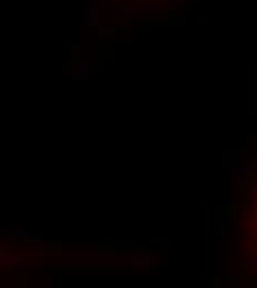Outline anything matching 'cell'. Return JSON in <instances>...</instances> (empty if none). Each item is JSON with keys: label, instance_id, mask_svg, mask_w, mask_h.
Returning <instances> with one entry per match:
<instances>
[{"label": "cell", "instance_id": "cell-4", "mask_svg": "<svg viewBox=\"0 0 257 288\" xmlns=\"http://www.w3.org/2000/svg\"><path fill=\"white\" fill-rule=\"evenodd\" d=\"M244 268H246V270H251L253 275L257 273V259H255V255H253V253H251V257H246V259H244Z\"/></svg>", "mask_w": 257, "mask_h": 288}, {"label": "cell", "instance_id": "cell-2", "mask_svg": "<svg viewBox=\"0 0 257 288\" xmlns=\"http://www.w3.org/2000/svg\"><path fill=\"white\" fill-rule=\"evenodd\" d=\"M71 78L73 80H85V78H89V64L86 62H73L71 64Z\"/></svg>", "mask_w": 257, "mask_h": 288}, {"label": "cell", "instance_id": "cell-5", "mask_svg": "<svg viewBox=\"0 0 257 288\" xmlns=\"http://www.w3.org/2000/svg\"><path fill=\"white\" fill-rule=\"evenodd\" d=\"M246 228L251 230V235H253V237L257 235V215H255V213H253V215H251V220L246 222Z\"/></svg>", "mask_w": 257, "mask_h": 288}, {"label": "cell", "instance_id": "cell-6", "mask_svg": "<svg viewBox=\"0 0 257 288\" xmlns=\"http://www.w3.org/2000/svg\"><path fill=\"white\" fill-rule=\"evenodd\" d=\"M5 240V233H2V228H0V242Z\"/></svg>", "mask_w": 257, "mask_h": 288}, {"label": "cell", "instance_id": "cell-3", "mask_svg": "<svg viewBox=\"0 0 257 288\" xmlns=\"http://www.w3.org/2000/svg\"><path fill=\"white\" fill-rule=\"evenodd\" d=\"M7 237L9 240H18V242H22V240H36V237H40V235H34V233H24V230H9L7 233Z\"/></svg>", "mask_w": 257, "mask_h": 288}, {"label": "cell", "instance_id": "cell-1", "mask_svg": "<svg viewBox=\"0 0 257 288\" xmlns=\"http://www.w3.org/2000/svg\"><path fill=\"white\" fill-rule=\"evenodd\" d=\"M44 250H7L0 246V268L22 264L27 257H43Z\"/></svg>", "mask_w": 257, "mask_h": 288}]
</instances>
